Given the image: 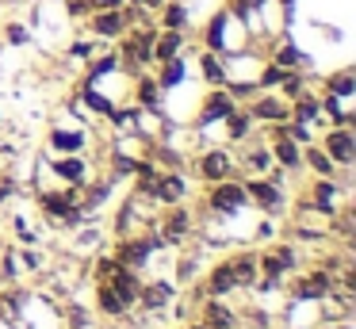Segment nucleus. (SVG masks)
<instances>
[{
    "label": "nucleus",
    "mask_w": 356,
    "mask_h": 329,
    "mask_svg": "<svg viewBox=\"0 0 356 329\" xmlns=\"http://www.w3.org/2000/svg\"><path fill=\"white\" fill-rule=\"evenodd\" d=\"M172 283L169 280H154V283H142V291H138V303L134 306H142V310H161L165 303L172 298Z\"/></svg>",
    "instance_id": "nucleus-27"
},
{
    "label": "nucleus",
    "mask_w": 356,
    "mask_h": 329,
    "mask_svg": "<svg viewBox=\"0 0 356 329\" xmlns=\"http://www.w3.org/2000/svg\"><path fill=\"white\" fill-rule=\"evenodd\" d=\"M47 145H50L54 153H62V157H65V153H81V150H85V145H88V134H85V130L54 127V130H50V138H47Z\"/></svg>",
    "instance_id": "nucleus-25"
},
{
    "label": "nucleus",
    "mask_w": 356,
    "mask_h": 329,
    "mask_svg": "<svg viewBox=\"0 0 356 329\" xmlns=\"http://www.w3.org/2000/svg\"><path fill=\"white\" fill-rule=\"evenodd\" d=\"M4 42H8L12 50H19V46H31L35 35H31V27H27L24 19H8L4 23Z\"/></svg>",
    "instance_id": "nucleus-30"
},
{
    "label": "nucleus",
    "mask_w": 356,
    "mask_h": 329,
    "mask_svg": "<svg viewBox=\"0 0 356 329\" xmlns=\"http://www.w3.org/2000/svg\"><path fill=\"white\" fill-rule=\"evenodd\" d=\"M314 142L322 145L325 157H330L337 168H348L356 161V134H353V127H325V134L314 138Z\"/></svg>",
    "instance_id": "nucleus-4"
},
{
    "label": "nucleus",
    "mask_w": 356,
    "mask_h": 329,
    "mask_svg": "<svg viewBox=\"0 0 356 329\" xmlns=\"http://www.w3.org/2000/svg\"><path fill=\"white\" fill-rule=\"evenodd\" d=\"M207 207H211L215 214H238L241 207H249L245 180H241V176H230V180L211 184V191H207Z\"/></svg>",
    "instance_id": "nucleus-3"
},
{
    "label": "nucleus",
    "mask_w": 356,
    "mask_h": 329,
    "mask_svg": "<svg viewBox=\"0 0 356 329\" xmlns=\"http://www.w3.org/2000/svg\"><path fill=\"white\" fill-rule=\"evenodd\" d=\"M245 111L253 115L257 127H261V122H264V127H276V122L291 119V104H287L280 92H257V96L245 104Z\"/></svg>",
    "instance_id": "nucleus-5"
},
{
    "label": "nucleus",
    "mask_w": 356,
    "mask_h": 329,
    "mask_svg": "<svg viewBox=\"0 0 356 329\" xmlns=\"http://www.w3.org/2000/svg\"><path fill=\"white\" fill-rule=\"evenodd\" d=\"M157 237H161L165 245H177V241H184L188 234H192V214L184 211V203H172V207H165V214L157 218V230H154Z\"/></svg>",
    "instance_id": "nucleus-9"
},
{
    "label": "nucleus",
    "mask_w": 356,
    "mask_h": 329,
    "mask_svg": "<svg viewBox=\"0 0 356 329\" xmlns=\"http://www.w3.org/2000/svg\"><path fill=\"white\" fill-rule=\"evenodd\" d=\"M195 42H200V50H211V54H218V58H234V54L249 50V31H245V23L234 19L226 8H215V12L207 15V23L200 27Z\"/></svg>",
    "instance_id": "nucleus-1"
},
{
    "label": "nucleus",
    "mask_w": 356,
    "mask_h": 329,
    "mask_svg": "<svg viewBox=\"0 0 356 329\" xmlns=\"http://www.w3.org/2000/svg\"><path fill=\"white\" fill-rule=\"evenodd\" d=\"M222 127H226V142L241 145V142H245V138L257 130V122H253V115L245 111V104H238V107H234V111L222 119Z\"/></svg>",
    "instance_id": "nucleus-24"
},
{
    "label": "nucleus",
    "mask_w": 356,
    "mask_h": 329,
    "mask_svg": "<svg viewBox=\"0 0 356 329\" xmlns=\"http://www.w3.org/2000/svg\"><path fill=\"white\" fill-rule=\"evenodd\" d=\"M200 321L207 329H238V314L222 303V298H207L200 310Z\"/></svg>",
    "instance_id": "nucleus-23"
},
{
    "label": "nucleus",
    "mask_w": 356,
    "mask_h": 329,
    "mask_svg": "<svg viewBox=\"0 0 356 329\" xmlns=\"http://www.w3.org/2000/svg\"><path fill=\"white\" fill-rule=\"evenodd\" d=\"M16 188H19V184L12 180V176H0V203H4V199H8V195H12V191H16Z\"/></svg>",
    "instance_id": "nucleus-32"
},
{
    "label": "nucleus",
    "mask_w": 356,
    "mask_h": 329,
    "mask_svg": "<svg viewBox=\"0 0 356 329\" xmlns=\"http://www.w3.org/2000/svg\"><path fill=\"white\" fill-rule=\"evenodd\" d=\"M318 88H322L325 96L353 99V96H356V69H353V65H345V69H333V73H325L322 81H318Z\"/></svg>",
    "instance_id": "nucleus-18"
},
{
    "label": "nucleus",
    "mask_w": 356,
    "mask_h": 329,
    "mask_svg": "<svg viewBox=\"0 0 356 329\" xmlns=\"http://www.w3.org/2000/svg\"><path fill=\"white\" fill-rule=\"evenodd\" d=\"M188 195V180L180 168H161V176H157V188H154V203L161 207H172V203H184Z\"/></svg>",
    "instance_id": "nucleus-15"
},
{
    "label": "nucleus",
    "mask_w": 356,
    "mask_h": 329,
    "mask_svg": "<svg viewBox=\"0 0 356 329\" xmlns=\"http://www.w3.org/2000/svg\"><path fill=\"white\" fill-rule=\"evenodd\" d=\"M131 104L142 107V111H165V92L157 84V77L149 73H134L131 77Z\"/></svg>",
    "instance_id": "nucleus-8"
},
{
    "label": "nucleus",
    "mask_w": 356,
    "mask_h": 329,
    "mask_svg": "<svg viewBox=\"0 0 356 329\" xmlns=\"http://www.w3.org/2000/svg\"><path fill=\"white\" fill-rule=\"evenodd\" d=\"M188 329H207V326H203V321H195V326H188Z\"/></svg>",
    "instance_id": "nucleus-33"
},
{
    "label": "nucleus",
    "mask_w": 356,
    "mask_h": 329,
    "mask_svg": "<svg viewBox=\"0 0 356 329\" xmlns=\"http://www.w3.org/2000/svg\"><path fill=\"white\" fill-rule=\"evenodd\" d=\"M226 264H230V272H234V283H238V291L241 287H253L257 280H261V268H257V252H234V257H226Z\"/></svg>",
    "instance_id": "nucleus-22"
},
{
    "label": "nucleus",
    "mask_w": 356,
    "mask_h": 329,
    "mask_svg": "<svg viewBox=\"0 0 356 329\" xmlns=\"http://www.w3.org/2000/svg\"><path fill=\"white\" fill-rule=\"evenodd\" d=\"M81 23H85V35L100 38V42H108V46L127 31V19H123V12H119V8H108V12H88Z\"/></svg>",
    "instance_id": "nucleus-7"
},
{
    "label": "nucleus",
    "mask_w": 356,
    "mask_h": 329,
    "mask_svg": "<svg viewBox=\"0 0 356 329\" xmlns=\"http://www.w3.org/2000/svg\"><path fill=\"white\" fill-rule=\"evenodd\" d=\"M192 172L200 176L203 184H218V180H230V176H241L238 165H234V153L222 150V145H211V150H203L200 157L192 161Z\"/></svg>",
    "instance_id": "nucleus-2"
},
{
    "label": "nucleus",
    "mask_w": 356,
    "mask_h": 329,
    "mask_svg": "<svg viewBox=\"0 0 356 329\" xmlns=\"http://www.w3.org/2000/svg\"><path fill=\"white\" fill-rule=\"evenodd\" d=\"M154 23L161 31H192V8L188 0H165L154 12Z\"/></svg>",
    "instance_id": "nucleus-16"
},
{
    "label": "nucleus",
    "mask_w": 356,
    "mask_h": 329,
    "mask_svg": "<svg viewBox=\"0 0 356 329\" xmlns=\"http://www.w3.org/2000/svg\"><path fill=\"white\" fill-rule=\"evenodd\" d=\"M96 306H100V314H108V318H123V314L131 310V306L123 303V295L104 280H96Z\"/></svg>",
    "instance_id": "nucleus-28"
},
{
    "label": "nucleus",
    "mask_w": 356,
    "mask_h": 329,
    "mask_svg": "<svg viewBox=\"0 0 356 329\" xmlns=\"http://www.w3.org/2000/svg\"><path fill=\"white\" fill-rule=\"evenodd\" d=\"M195 69H200V81L207 84V88H222V84L230 81L226 58H218V54H211V50H195Z\"/></svg>",
    "instance_id": "nucleus-17"
},
{
    "label": "nucleus",
    "mask_w": 356,
    "mask_h": 329,
    "mask_svg": "<svg viewBox=\"0 0 356 329\" xmlns=\"http://www.w3.org/2000/svg\"><path fill=\"white\" fill-rule=\"evenodd\" d=\"M50 172H58L70 188H85L88 184V161L81 157V153H65V157H58L54 165H50Z\"/></svg>",
    "instance_id": "nucleus-19"
},
{
    "label": "nucleus",
    "mask_w": 356,
    "mask_h": 329,
    "mask_svg": "<svg viewBox=\"0 0 356 329\" xmlns=\"http://www.w3.org/2000/svg\"><path fill=\"white\" fill-rule=\"evenodd\" d=\"M154 77H157V84H161V92L169 96L172 88H180V84L188 81V54H180V58L161 61V65L154 69Z\"/></svg>",
    "instance_id": "nucleus-21"
},
{
    "label": "nucleus",
    "mask_w": 356,
    "mask_h": 329,
    "mask_svg": "<svg viewBox=\"0 0 356 329\" xmlns=\"http://www.w3.org/2000/svg\"><path fill=\"white\" fill-rule=\"evenodd\" d=\"M234 291H238V283H234L230 264L218 260V264L207 272V280H203V295H207V298H226V295H234Z\"/></svg>",
    "instance_id": "nucleus-20"
},
{
    "label": "nucleus",
    "mask_w": 356,
    "mask_h": 329,
    "mask_svg": "<svg viewBox=\"0 0 356 329\" xmlns=\"http://www.w3.org/2000/svg\"><path fill=\"white\" fill-rule=\"evenodd\" d=\"M192 50V31H161L157 27V38H154V65L169 58H180V54Z\"/></svg>",
    "instance_id": "nucleus-13"
},
{
    "label": "nucleus",
    "mask_w": 356,
    "mask_h": 329,
    "mask_svg": "<svg viewBox=\"0 0 356 329\" xmlns=\"http://www.w3.org/2000/svg\"><path fill=\"white\" fill-rule=\"evenodd\" d=\"M272 142H268V153H272V165L284 168V172H299L302 168V145L291 142V138L276 134V130H268Z\"/></svg>",
    "instance_id": "nucleus-14"
},
{
    "label": "nucleus",
    "mask_w": 356,
    "mask_h": 329,
    "mask_svg": "<svg viewBox=\"0 0 356 329\" xmlns=\"http://www.w3.org/2000/svg\"><path fill=\"white\" fill-rule=\"evenodd\" d=\"M88 12H108V8H123L127 0H85Z\"/></svg>",
    "instance_id": "nucleus-31"
},
{
    "label": "nucleus",
    "mask_w": 356,
    "mask_h": 329,
    "mask_svg": "<svg viewBox=\"0 0 356 329\" xmlns=\"http://www.w3.org/2000/svg\"><path fill=\"white\" fill-rule=\"evenodd\" d=\"M302 168H310L314 176H333V172H337V165L325 157V150H322L318 142L302 145Z\"/></svg>",
    "instance_id": "nucleus-29"
},
{
    "label": "nucleus",
    "mask_w": 356,
    "mask_h": 329,
    "mask_svg": "<svg viewBox=\"0 0 356 329\" xmlns=\"http://www.w3.org/2000/svg\"><path fill=\"white\" fill-rule=\"evenodd\" d=\"M234 107L238 104H234V96L226 88H207V96H203V104H200V115H195V127L200 130L215 127V122H222Z\"/></svg>",
    "instance_id": "nucleus-10"
},
{
    "label": "nucleus",
    "mask_w": 356,
    "mask_h": 329,
    "mask_svg": "<svg viewBox=\"0 0 356 329\" xmlns=\"http://www.w3.org/2000/svg\"><path fill=\"white\" fill-rule=\"evenodd\" d=\"M333 272H325V268H314V272H307V275H299L295 280V287H291V295H295V303H325V298L333 295Z\"/></svg>",
    "instance_id": "nucleus-6"
},
{
    "label": "nucleus",
    "mask_w": 356,
    "mask_h": 329,
    "mask_svg": "<svg viewBox=\"0 0 356 329\" xmlns=\"http://www.w3.org/2000/svg\"><path fill=\"white\" fill-rule=\"evenodd\" d=\"M245 195H249V203H257L264 214H280V211H284V195H280L276 180H268V176H249V180H245Z\"/></svg>",
    "instance_id": "nucleus-11"
},
{
    "label": "nucleus",
    "mask_w": 356,
    "mask_h": 329,
    "mask_svg": "<svg viewBox=\"0 0 356 329\" xmlns=\"http://www.w3.org/2000/svg\"><path fill=\"white\" fill-rule=\"evenodd\" d=\"M234 165L241 168V172H253V176H264V172H272V153H268V145L264 142H241V150L234 153Z\"/></svg>",
    "instance_id": "nucleus-12"
},
{
    "label": "nucleus",
    "mask_w": 356,
    "mask_h": 329,
    "mask_svg": "<svg viewBox=\"0 0 356 329\" xmlns=\"http://www.w3.org/2000/svg\"><path fill=\"white\" fill-rule=\"evenodd\" d=\"M104 46H108V42H100V38H92V35H85V38L73 35L70 42H65V58H70L73 65H88V61H92Z\"/></svg>",
    "instance_id": "nucleus-26"
}]
</instances>
